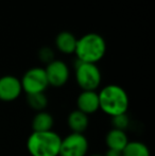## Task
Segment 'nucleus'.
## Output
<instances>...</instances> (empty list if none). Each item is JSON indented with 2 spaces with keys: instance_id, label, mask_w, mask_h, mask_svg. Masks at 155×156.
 <instances>
[{
  "instance_id": "16",
  "label": "nucleus",
  "mask_w": 155,
  "mask_h": 156,
  "mask_svg": "<svg viewBox=\"0 0 155 156\" xmlns=\"http://www.w3.org/2000/svg\"><path fill=\"white\" fill-rule=\"evenodd\" d=\"M111 118H112L113 129L125 132V129H128V127L130 126V118H129V116L126 115V114L117 115Z\"/></svg>"
},
{
  "instance_id": "8",
  "label": "nucleus",
  "mask_w": 155,
  "mask_h": 156,
  "mask_svg": "<svg viewBox=\"0 0 155 156\" xmlns=\"http://www.w3.org/2000/svg\"><path fill=\"white\" fill-rule=\"evenodd\" d=\"M23 93L20 79L6 74L0 78V101L12 102L19 98Z\"/></svg>"
},
{
  "instance_id": "19",
  "label": "nucleus",
  "mask_w": 155,
  "mask_h": 156,
  "mask_svg": "<svg viewBox=\"0 0 155 156\" xmlns=\"http://www.w3.org/2000/svg\"><path fill=\"white\" fill-rule=\"evenodd\" d=\"M89 156H103V155H101V154H93V155H89Z\"/></svg>"
},
{
  "instance_id": "17",
  "label": "nucleus",
  "mask_w": 155,
  "mask_h": 156,
  "mask_svg": "<svg viewBox=\"0 0 155 156\" xmlns=\"http://www.w3.org/2000/svg\"><path fill=\"white\" fill-rule=\"evenodd\" d=\"M38 58L41 62L45 64H49L52 61H54V51L50 47H43L38 51Z\"/></svg>"
},
{
  "instance_id": "5",
  "label": "nucleus",
  "mask_w": 155,
  "mask_h": 156,
  "mask_svg": "<svg viewBox=\"0 0 155 156\" xmlns=\"http://www.w3.org/2000/svg\"><path fill=\"white\" fill-rule=\"evenodd\" d=\"M20 83L23 91L27 94L45 93L49 86L45 68L43 67H33L27 70L20 79Z\"/></svg>"
},
{
  "instance_id": "11",
  "label": "nucleus",
  "mask_w": 155,
  "mask_h": 156,
  "mask_svg": "<svg viewBox=\"0 0 155 156\" xmlns=\"http://www.w3.org/2000/svg\"><path fill=\"white\" fill-rule=\"evenodd\" d=\"M67 125L71 129V133L84 134L89 125V117L79 109H75L67 117Z\"/></svg>"
},
{
  "instance_id": "10",
  "label": "nucleus",
  "mask_w": 155,
  "mask_h": 156,
  "mask_svg": "<svg viewBox=\"0 0 155 156\" xmlns=\"http://www.w3.org/2000/svg\"><path fill=\"white\" fill-rule=\"evenodd\" d=\"M78 38L69 31L60 32L55 37V47L64 54H73L77 47Z\"/></svg>"
},
{
  "instance_id": "7",
  "label": "nucleus",
  "mask_w": 155,
  "mask_h": 156,
  "mask_svg": "<svg viewBox=\"0 0 155 156\" xmlns=\"http://www.w3.org/2000/svg\"><path fill=\"white\" fill-rule=\"evenodd\" d=\"M45 71L49 86L55 87V88L64 86L68 82L70 76V70L68 65L61 60H54L51 63L47 64Z\"/></svg>"
},
{
  "instance_id": "15",
  "label": "nucleus",
  "mask_w": 155,
  "mask_h": 156,
  "mask_svg": "<svg viewBox=\"0 0 155 156\" xmlns=\"http://www.w3.org/2000/svg\"><path fill=\"white\" fill-rule=\"evenodd\" d=\"M27 103L32 109L38 112L45 111L48 106V98L45 93L27 94Z\"/></svg>"
},
{
  "instance_id": "18",
  "label": "nucleus",
  "mask_w": 155,
  "mask_h": 156,
  "mask_svg": "<svg viewBox=\"0 0 155 156\" xmlns=\"http://www.w3.org/2000/svg\"><path fill=\"white\" fill-rule=\"evenodd\" d=\"M104 156H122L121 152L120 151H117V150H112V149H108L106 151L105 155Z\"/></svg>"
},
{
  "instance_id": "14",
  "label": "nucleus",
  "mask_w": 155,
  "mask_h": 156,
  "mask_svg": "<svg viewBox=\"0 0 155 156\" xmlns=\"http://www.w3.org/2000/svg\"><path fill=\"white\" fill-rule=\"evenodd\" d=\"M122 156H151L150 150L146 144L141 141H129L121 152Z\"/></svg>"
},
{
  "instance_id": "9",
  "label": "nucleus",
  "mask_w": 155,
  "mask_h": 156,
  "mask_svg": "<svg viewBox=\"0 0 155 156\" xmlns=\"http://www.w3.org/2000/svg\"><path fill=\"white\" fill-rule=\"evenodd\" d=\"M77 109L89 116L99 111V97L93 90H82L77 98Z\"/></svg>"
},
{
  "instance_id": "4",
  "label": "nucleus",
  "mask_w": 155,
  "mask_h": 156,
  "mask_svg": "<svg viewBox=\"0 0 155 156\" xmlns=\"http://www.w3.org/2000/svg\"><path fill=\"white\" fill-rule=\"evenodd\" d=\"M75 78L82 90L96 91L101 85L102 74L97 64L83 63L77 60L75 63Z\"/></svg>"
},
{
  "instance_id": "12",
  "label": "nucleus",
  "mask_w": 155,
  "mask_h": 156,
  "mask_svg": "<svg viewBox=\"0 0 155 156\" xmlns=\"http://www.w3.org/2000/svg\"><path fill=\"white\" fill-rule=\"evenodd\" d=\"M129 141L130 140H129L126 133L124 131H120V129H110L105 136V144L107 148L120 151V152H122V150L125 148Z\"/></svg>"
},
{
  "instance_id": "1",
  "label": "nucleus",
  "mask_w": 155,
  "mask_h": 156,
  "mask_svg": "<svg viewBox=\"0 0 155 156\" xmlns=\"http://www.w3.org/2000/svg\"><path fill=\"white\" fill-rule=\"evenodd\" d=\"M98 97L99 109H101L105 115L114 117L128 113L130 107V98L124 88L119 85H106L98 93Z\"/></svg>"
},
{
  "instance_id": "13",
  "label": "nucleus",
  "mask_w": 155,
  "mask_h": 156,
  "mask_svg": "<svg viewBox=\"0 0 155 156\" xmlns=\"http://www.w3.org/2000/svg\"><path fill=\"white\" fill-rule=\"evenodd\" d=\"M54 125V119L51 114L47 112H38L32 119V129L33 132H47L52 131Z\"/></svg>"
},
{
  "instance_id": "2",
  "label": "nucleus",
  "mask_w": 155,
  "mask_h": 156,
  "mask_svg": "<svg viewBox=\"0 0 155 156\" xmlns=\"http://www.w3.org/2000/svg\"><path fill=\"white\" fill-rule=\"evenodd\" d=\"M106 53V41L98 33H87L77 41L75 54L77 60L83 63L97 64Z\"/></svg>"
},
{
  "instance_id": "6",
  "label": "nucleus",
  "mask_w": 155,
  "mask_h": 156,
  "mask_svg": "<svg viewBox=\"0 0 155 156\" xmlns=\"http://www.w3.org/2000/svg\"><path fill=\"white\" fill-rule=\"evenodd\" d=\"M89 142L84 134L70 133L62 138L58 156H86Z\"/></svg>"
},
{
  "instance_id": "3",
  "label": "nucleus",
  "mask_w": 155,
  "mask_h": 156,
  "mask_svg": "<svg viewBox=\"0 0 155 156\" xmlns=\"http://www.w3.org/2000/svg\"><path fill=\"white\" fill-rule=\"evenodd\" d=\"M62 137L54 131L32 132L27 139V150L31 156H58Z\"/></svg>"
}]
</instances>
